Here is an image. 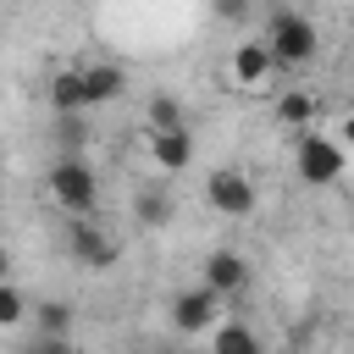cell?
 <instances>
[{
    "label": "cell",
    "mask_w": 354,
    "mask_h": 354,
    "mask_svg": "<svg viewBox=\"0 0 354 354\" xmlns=\"http://www.w3.org/2000/svg\"><path fill=\"white\" fill-rule=\"evenodd\" d=\"M277 122L293 127V133L310 127V122H315V94H310V88H288V94L277 100Z\"/></svg>",
    "instance_id": "cell-14"
},
{
    "label": "cell",
    "mask_w": 354,
    "mask_h": 354,
    "mask_svg": "<svg viewBox=\"0 0 354 354\" xmlns=\"http://www.w3.org/2000/svg\"><path fill=\"white\" fill-rule=\"evenodd\" d=\"M216 11H221L227 22H238V17H249V0H216Z\"/></svg>",
    "instance_id": "cell-19"
},
{
    "label": "cell",
    "mask_w": 354,
    "mask_h": 354,
    "mask_svg": "<svg viewBox=\"0 0 354 354\" xmlns=\"http://www.w3.org/2000/svg\"><path fill=\"white\" fill-rule=\"evenodd\" d=\"M149 160L160 166V171H188L194 166V133H188V122L183 127H149Z\"/></svg>",
    "instance_id": "cell-7"
},
{
    "label": "cell",
    "mask_w": 354,
    "mask_h": 354,
    "mask_svg": "<svg viewBox=\"0 0 354 354\" xmlns=\"http://www.w3.org/2000/svg\"><path fill=\"white\" fill-rule=\"evenodd\" d=\"M266 44H271L277 66H310L315 50H321V33H315V22L299 17V11H271V22H266Z\"/></svg>",
    "instance_id": "cell-2"
},
{
    "label": "cell",
    "mask_w": 354,
    "mask_h": 354,
    "mask_svg": "<svg viewBox=\"0 0 354 354\" xmlns=\"http://www.w3.org/2000/svg\"><path fill=\"white\" fill-rule=\"evenodd\" d=\"M55 144L66 155H83L88 149V111H55Z\"/></svg>",
    "instance_id": "cell-15"
},
{
    "label": "cell",
    "mask_w": 354,
    "mask_h": 354,
    "mask_svg": "<svg viewBox=\"0 0 354 354\" xmlns=\"http://www.w3.org/2000/svg\"><path fill=\"white\" fill-rule=\"evenodd\" d=\"M77 72H83V105H88V111L122 100V88H127V72H122L116 61H94V66H77Z\"/></svg>",
    "instance_id": "cell-10"
},
{
    "label": "cell",
    "mask_w": 354,
    "mask_h": 354,
    "mask_svg": "<svg viewBox=\"0 0 354 354\" xmlns=\"http://www.w3.org/2000/svg\"><path fill=\"white\" fill-rule=\"evenodd\" d=\"M33 315H39V348H61V343H66V332H72V304L44 299Z\"/></svg>",
    "instance_id": "cell-12"
},
{
    "label": "cell",
    "mask_w": 354,
    "mask_h": 354,
    "mask_svg": "<svg viewBox=\"0 0 354 354\" xmlns=\"http://www.w3.org/2000/svg\"><path fill=\"white\" fill-rule=\"evenodd\" d=\"M221 321V293L216 288H177L171 293V326L177 332H210Z\"/></svg>",
    "instance_id": "cell-5"
},
{
    "label": "cell",
    "mask_w": 354,
    "mask_h": 354,
    "mask_svg": "<svg viewBox=\"0 0 354 354\" xmlns=\"http://www.w3.org/2000/svg\"><path fill=\"white\" fill-rule=\"evenodd\" d=\"M133 221H138L144 232H160V227L171 221V194H166V188H138V194H133Z\"/></svg>",
    "instance_id": "cell-11"
},
{
    "label": "cell",
    "mask_w": 354,
    "mask_h": 354,
    "mask_svg": "<svg viewBox=\"0 0 354 354\" xmlns=\"http://www.w3.org/2000/svg\"><path fill=\"white\" fill-rule=\"evenodd\" d=\"M293 166H299V177H304L310 188H332V183L343 177V166H348V149H343L337 138H326V133H310V127H299Z\"/></svg>",
    "instance_id": "cell-3"
},
{
    "label": "cell",
    "mask_w": 354,
    "mask_h": 354,
    "mask_svg": "<svg viewBox=\"0 0 354 354\" xmlns=\"http://www.w3.org/2000/svg\"><path fill=\"white\" fill-rule=\"evenodd\" d=\"M44 188H50V199H55L66 216H94V210H100V177H94L88 155H61V160L50 166Z\"/></svg>",
    "instance_id": "cell-1"
},
{
    "label": "cell",
    "mask_w": 354,
    "mask_h": 354,
    "mask_svg": "<svg viewBox=\"0 0 354 354\" xmlns=\"http://www.w3.org/2000/svg\"><path fill=\"white\" fill-rule=\"evenodd\" d=\"M199 282H205V288H216L221 299H232V293L249 282V260H243L238 249H210V254H205V266H199Z\"/></svg>",
    "instance_id": "cell-8"
},
{
    "label": "cell",
    "mask_w": 354,
    "mask_h": 354,
    "mask_svg": "<svg viewBox=\"0 0 354 354\" xmlns=\"http://www.w3.org/2000/svg\"><path fill=\"white\" fill-rule=\"evenodd\" d=\"M44 94H50V111H88V105H83V72H77V66H72V72H55Z\"/></svg>",
    "instance_id": "cell-13"
},
{
    "label": "cell",
    "mask_w": 354,
    "mask_h": 354,
    "mask_svg": "<svg viewBox=\"0 0 354 354\" xmlns=\"http://www.w3.org/2000/svg\"><path fill=\"white\" fill-rule=\"evenodd\" d=\"M66 249H72L88 271H111L116 254H122V243H116L94 216H72V221H66Z\"/></svg>",
    "instance_id": "cell-4"
},
{
    "label": "cell",
    "mask_w": 354,
    "mask_h": 354,
    "mask_svg": "<svg viewBox=\"0 0 354 354\" xmlns=\"http://www.w3.org/2000/svg\"><path fill=\"white\" fill-rule=\"evenodd\" d=\"M22 315H28V299H22V288L0 277V326H17Z\"/></svg>",
    "instance_id": "cell-18"
},
{
    "label": "cell",
    "mask_w": 354,
    "mask_h": 354,
    "mask_svg": "<svg viewBox=\"0 0 354 354\" xmlns=\"http://www.w3.org/2000/svg\"><path fill=\"white\" fill-rule=\"evenodd\" d=\"M205 199H210V210H221V216H249V210H254V183H249L238 166H216V171L205 177Z\"/></svg>",
    "instance_id": "cell-6"
},
{
    "label": "cell",
    "mask_w": 354,
    "mask_h": 354,
    "mask_svg": "<svg viewBox=\"0 0 354 354\" xmlns=\"http://www.w3.org/2000/svg\"><path fill=\"white\" fill-rule=\"evenodd\" d=\"M210 343H216V354H254L260 348V337L243 321H216L210 326Z\"/></svg>",
    "instance_id": "cell-16"
},
{
    "label": "cell",
    "mask_w": 354,
    "mask_h": 354,
    "mask_svg": "<svg viewBox=\"0 0 354 354\" xmlns=\"http://www.w3.org/2000/svg\"><path fill=\"white\" fill-rule=\"evenodd\" d=\"M337 133H343V149H354V111L343 116V127H337Z\"/></svg>",
    "instance_id": "cell-20"
},
{
    "label": "cell",
    "mask_w": 354,
    "mask_h": 354,
    "mask_svg": "<svg viewBox=\"0 0 354 354\" xmlns=\"http://www.w3.org/2000/svg\"><path fill=\"white\" fill-rule=\"evenodd\" d=\"M227 72H232V83H243V88H266V77L277 72V55H271V44H266V39H249V44H238V50H232Z\"/></svg>",
    "instance_id": "cell-9"
},
{
    "label": "cell",
    "mask_w": 354,
    "mask_h": 354,
    "mask_svg": "<svg viewBox=\"0 0 354 354\" xmlns=\"http://www.w3.org/2000/svg\"><path fill=\"white\" fill-rule=\"evenodd\" d=\"M183 122H188V111H183L177 94H155L149 100V127H183Z\"/></svg>",
    "instance_id": "cell-17"
},
{
    "label": "cell",
    "mask_w": 354,
    "mask_h": 354,
    "mask_svg": "<svg viewBox=\"0 0 354 354\" xmlns=\"http://www.w3.org/2000/svg\"><path fill=\"white\" fill-rule=\"evenodd\" d=\"M0 183H6V166H0Z\"/></svg>",
    "instance_id": "cell-21"
}]
</instances>
